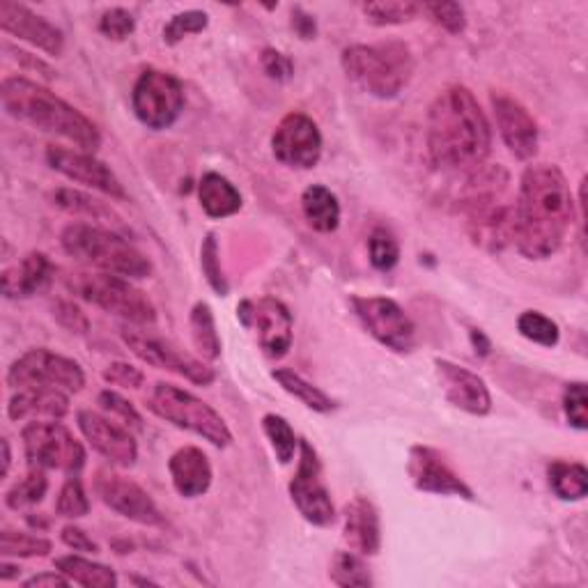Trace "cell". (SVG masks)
Listing matches in <instances>:
<instances>
[{
	"instance_id": "cell-1",
	"label": "cell",
	"mask_w": 588,
	"mask_h": 588,
	"mask_svg": "<svg viewBox=\"0 0 588 588\" xmlns=\"http://www.w3.org/2000/svg\"><path fill=\"white\" fill-rule=\"evenodd\" d=\"M575 198L563 171L534 164L522 173L513 208V241L526 260L552 258L571 233Z\"/></svg>"
},
{
	"instance_id": "cell-2",
	"label": "cell",
	"mask_w": 588,
	"mask_h": 588,
	"mask_svg": "<svg viewBox=\"0 0 588 588\" xmlns=\"http://www.w3.org/2000/svg\"><path fill=\"white\" fill-rule=\"evenodd\" d=\"M492 150V129L470 88L437 95L428 111V152L443 171L474 173Z\"/></svg>"
},
{
	"instance_id": "cell-3",
	"label": "cell",
	"mask_w": 588,
	"mask_h": 588,
	"mask_svg": "<svg viewBox=\"0 0 588 588\" xmlns=\"http://www.w3.org/2000/svg\"><path fill=\"white\" fill-rule=\"evenodd\" d=\"M0 101L14 120L72 140L84 152L95 154L101 146V136L90 120L76 111L65 99H60L49 88L35 84L24 76H10L0 84Z\"/></svg>"
},
{
	"instance_id": "cell-4",
	"label": "cell",
	"mask_w": 588,
	"mask_h": 588,
	"mask_svg": "<svg viewBox=\"0 0 588 588\" xmlns=\"http://www.w3.org/2000/svg\"><path fill=\"white\" fill-rule=\"evenodd\" d=\"M513 208L509 202V173L501 166L476 168L466 182L460 210L474 245L501 251L513 241Z\"/></svg>"
},
{
	"instance_id": "cell-5",
	"label": "cell",
	"mask_w": 588,
	"mask_h": 588,
	"mask_svg": "<svg viewBox=\"0 0 588 588\" xmlns=\"http://www.w3.org/2000/svg\"><path fill=\"white\" fill-rule=\"evenodd\" d=\"M342 70L356 88L377 99L398 97L414 74V55L398 39L377 45H354L342 51Z\"/></svg>"
},
{
	"instance_id": "cell-6",
	"label": "cell",
	"mask_w": 588,
	"mask_h": 588,
	"mask_svg": "<svg viewBox=\"0 0 588 588\" xmlns=\"http://www.w3.org/2000/svg\"><path fill=\"white\" fill-rule=\"evenodd\" d=\"M60 245L74 260L104 274L123 278H150L152 262L129 239L92 223H72L60 235Z\"/></svg>"
},
{
	"instance_id": "cell-7",
	"label": "cell",
	"mask_w": 588,
	"mask_h": 588,
	"mask_svg": "<svg viewBox=\"0 0 588 588\" xmlns=\"http://www.w3.org/2000/svg\"><path fill=\"white\" fill-rule=\"evenodd\" d=\"M67 288L92 306L123 317L136 327H150L157 322L154 303L129 278L104 272H76L67 276Z\"/></svg>"
},
{
	"instance_id": "cell-8",
	"label": "cell",
	"mask_w": 588,
	"mask_h": 588,
	"mask_svg": "<svg viewBox=\"0 0 588 588\" xmlns=\"http://www.w3.org/2000/svg\"><path fill=\"white\" fill-rule=\"evenodd\" d=\"M148 408L175 428L189 430L202 439H208L216 449H226L233 441V433L223 416L210 408L208 402H202L193 393L175 387V384L159 381L150 393Z\"/></svg>"
},
{
	"instance_id": "cell-9",
	"label": "cell",
	"mask_w": 588,
	"mask_h": 588,
	"mask_svg": "<svg viewBox=\"0 0 588 588\" xmlns=\"http://www.w3.org/2000/svg\"><path fill=\"white\" fill-rule=\"evenodd\" d=\"M24 453L30 466L37 470H55L70 476L78 474L86 466V449L63 423L53 421H30L22 430Z\"/></svg>"
},
{
	"instance_id": "cell-10",
	"label": "cell",
	"mask_w": 588,
	"mask_h": 588,
	"mask_svg": "<svg viewBox=\"0 0 588 588\" xmlns=\"http://www.w3.org/2000/svg\"><path fill=\"white\" fill-rule=\"evenodd\" d=\"M8 387L12 389H28V387H45V389H63L78 393L86 387V373L74 359L55 354L47 348L28 350L18 356L8 368Z\"/></svg>"
},
{
	"instance_id": "cell-11",
	"label": "cell",
	"mask_w": 588,
	"mask_h": 588,
	"mask_svg": "<svg viewBox=\"0 0 588 588\" xmlns=\"http://www.w3.org/2000/svg\"><path fill=\"white\" fill-rule=\"evenodd\" d=\"M132 107L140 125L154 132L168 129L185 111V88L168 72L146 70L134 86Z\"/></svg>"
},
{
	"instance_id": "cell-12",
	"label": "cell",
	"mask_w": 588,
	"mask_h": 588,
	"mask_svg": "<svg viewBox=\"0 0 588 588\" xmlns=\"http://www.w3.org/2000/svg\"><path fill=\"white\" fill-rule=\"evenodd\" d=\"M123 340L140 361L148 363V366L175 373L179 377H187L189 381L198 384V387H208V384H212L216 377L214 368H210L208 363H202L200 359L187 354L185 350H179L171 340H164L150 331L125 327Z\"/></svg>"
},
{
	"instance_id": "cell-13",
	"label": "cell",
	"mask_w": 588,
	"mask_h": 588,
	"mask_svg": "<svg viewBox=\"0 0 588 588\" xmlns=\"http://www.w3.org/2000/svg\"><path fill=\"white\" fill-rule=\"evenodd\" d=\"M290 497L306 522L315 526H329L336 520L331 495L322 480L320 458L306 439L299 441V466L290 480Z\"/></svg>"
},
{
	"instance_id": "cell-14",
	"label": "cell",
	"mask_w": 588,
	"mask_h": 588,
	"mask_svg": "<svg viewBox=\"0 0 588 588\" xmlns=\"http://www.w3.org/2000/svg\"><path fill=\"white\" fill-rule=\"evenodd\" d=\"M352 306L368 334L384 348L393 352H412L416 342V327L393 299L387 297H354Z\"/></svg>"
},
{
	"instance_id": "cell-15",
	"label": "cell",
	"mask_w": 588,
	"mask_h": 588,
	"mask_svg": "<svg viewBox=\"0 0 588 588\" xmlns=\"http://www.w3.org/2000/svg\"><path fill=\"white\" fill-rule=\"evenodd\" d=\"M237 313L245 327L258 331V342L267 356L280 359L288 354L295 324L286 303L274 297H262L258 301H241Z\"/></svg>"
},
{
	"instance_id": "cell-16",
	"label": "cell",
	"mask_w": 588,
	"mask_h": 588,
	"mask_svg": "<svg viewBox=\"0 0 588 588\" xmlns=\"http://www.w3.org/2000/svg\"><path fill=\"white\" fill-rule=\"evenodd\" d=\"M272 152L283 166L311 171L322 157V134L309 115L288 113L272 136Z\"/></svg>"
},
{
	"instance_id": "cell-17",
	"label": "cell",
	"mask_w": 588,
	"mask_h": 588,
	"mask_svg": "<svg viewBox=\"0 0 588 588\" xmlns=\"http://www.w3.org/2000/svg\"><path fill=\"white\" fill-rule=\"evenodd\" d=\"M95 492L101 501L109 505L111 511H115L117 515H123L132 522L146 524V526L164 524V517H161L152 497L143 488H140L138 483L120 476L111 470L97 472Z\"/></svg>"
},
{
	"instance_id": "cell-18",
	"label": "cell",
	"mask_w": 588,
	"mask_h": 588,
	"mask_svg": "<svg viewBox=\"0 0 588 588\" xmlns=\"http://www.w3.org/2000/svg\"><path fill=\"white\" fill-rule=\"evenodd\" d=\"M47 161L53 171L60 175H65L67 179L76 182V185L90 187L95 191L107 193L111 198H127V191L123 187V182L117 179V175L99 161L90 152H78V150H67V148H58L49 146L47 148Z\"/></svg>"
},
{
	"instance_id": "cell-19",
	"label": "cell",
	"mask_w": 588,
	"mask_h": 588,
	"mask_svg": "<svg viewBox=\"0 0 588 588\" xmlns=\"http://www.w3.org/2000/svg\"><path fill=\"white\" fill-rule=\"evenodd\" d=\"M490 99L499 134L511 154L520 161L534 159L538 152V125L534 115L517 99L503 92H492Z\"/></svg>"
},
{
	"instance_id": "cell-20",
	"label": "cell",
	"mask_w": 588,
	"mask_h": 588,
	"mask_svg": "<svg viewBox=\"0 0 588 588\" xmlns=\"http://www.w3.org/2000/svg\"><path fill=\"white\" fill-rule=\"evenodd\" d=\"M410 476L416 485V490L441 495V497H460L474 501V492L443 458L430 449V446H412L410 451Z\"/></svg>"
},
{
	"instance_id": "cell-21",
	"label": "cell",
	"mask_w": 588,
	"mask_h": 588,
	"mask_svg": "<svg viewBox=\"0 0 588 588\" xmlns=\"http://www.w3.org/2000/svg\"><path fill=\"white\" fill-rule=\"evenodd\" d=\"M0 28L8 35L24 39V42L42 49L49 55H63L65 35L58 26L47 22L45 16L35 14L26 5L12 3V0H0Z\"/></svg>"
},
{
	"instance_id": "cell-22",
	"label": "cell",
	"mask_w": 588,
	"mask_h": 588,
	"mask_svg": "<svg viewBox=\"0 0 588 588\" xmlns=\"http://www.w3.org/2000/svg\"><path fill=\"white\" fill-rule=\"evenodd\" d=\"M78 428L90 441L92 449L117 466H134L138 458L136 439L129 435V428H123L107 416H101L92 410L78 412Z\"/></svg>"
},
{
	"instance_id": "cell-23",
	"label": "cell",
	"mask_w": 588,
	"mask_h": 588,
	"mask_svg": "<svg viewBox=\"0 0 588 588\" xmlns=\"http://www.w3.org/2000/svg\"><path fill=\"white\" fill-rule=\"evenodd\" d=\"M435 366L443 387V396L453 408L474 416L490 414L492 396L488 391V384H485L476 373L446 359H435Z\"/></svg>"
},
{
	"instance_id": "cell-24",
	"label": "cell",
	"mask_w": 588,
	"mask_h": 588,
	"mask_svg": "<svg viewBox=\"0 0 588 588\" xmlns=\"http://www.w3.org/2000/svg\"><path fill=\"white\" fill-rule=\"evenodd\" d=\"M345 522V542L350 545V550L373 556L379 552L381 547V526H379V513L375 503L366 497H356L348 505H345L342 513Z\"/></svg>"
},
{
	"instance_id": "cell-25",
	"label": "cell",
	"mask_w": 588,
	"mask_h": 588,
	"mask_svg": "<svg viewBox=\"0 0 588 588\" xmlns=\"http://www.w3.org/2000/svg\"><path fill=\"white\" fill-rule=\"evenodd\" d=\"M55 276L53 262L45 253H28L14 267H8L0 276V286L8 299H28L45 292Z\"/></svg>"
},
{
	"instance_id": "cell-26",
	"label": "cell",
	"mask_w": 588,
	"mask_h": 588,
	"mask_svg": "<svg viewBox=\"0 0 588 588\" xmlns=\"http://www.w3.org/2000/svg\"><path fill=\"white\" fill-rule=\"evenodd\" d=\"M168 472L173 488L185 499L202 497L212 485V464L196 446H185V449L175 451L168 460Z\"/></svg>"
},
{
	"instance_id": "cell-27",
	"label": "cell",
	"mask_w": 588,
	"mask_h": 588,
	"mask_svg": "<svg viewBox=\"0 0 588 588\" xmlns=\"http://www.w3.org/2000/svg\"><path fill=\"white\" fill-rule=\"evenodd\" d=\"M67 414H70V398L63 389H45V387L18 389V393H14L8 404V416L14 423L37 416L58 421L65 418Z\"/></svg>"
},
{
	"instance_id": "cell-28",
	"label": "cell",
	"mask_w": 588,
	"mask_h": 588,
	"mask_svg": "<svg viewBox=\"0 0 588 588\" xmlns=\"http://www.w3.org/2000/svg\"><path fill=\"white\" fill-rule=\"evenodd\" d=\"M200 208L210 218H228L241 210V193L228 177L205 173L198 185Z\"/></svg>"
},
{
	"instance_id": "cell-29",
	"label": "cell",
	"mask_w": 588,
	"mask_h": 588,
	"mask_svg": "<svg viewBox=\"0 0 588 588\" xmlns=\"http://www.w3.org/2000/svg\"><path fill=\"white\" fill-rule=\"evenodd\" d=\"M301 212L317 233H334L340 223L338 198L322 185H311L301 193Z\"/></svg>"
},
{
	"instance_id": "cell-30",
	"label": "cell",
	"mask_w": 588,
	"mask_h": 588,
	"mask_svg": "<svg viewBox=\"0 0 588 588\" xmlns=\"http://www.w3.org/2000/svg\"><path fill=\"white\" fill-rule=\"evenodd\" d=\"M55 571L70 577L72 584H80L86 588H115L117 575L111 571L109 565L95 563L90 559H84L78 554H67L55 559Z\"/></svg>"
},
{
	"instance_id": "cell-31",
	"label": "cell",
	"mask_w": 588,
	"mask_h": 588,
	"mask_svg": "<svg viewBox=\"0 0 588 588\" xmlns=\"http://www.w3.org/2000/svg\"><path fill=\"white\" fill-rule=\"evenodd\" d=\"M189 329L196 352L205 361H216L221 356V338L216 331L214 313L210 303L198 301L189 315Z\"/></svg>"
},
{
	"instance_id": "cell-32",
	"label": "cell",
	"mask_w": 588,
	"mask_h": 588,
	"mask_svg": "<svg viewBox=\"0 0 588 588\" xmlns=\"http://www.w3.org/2000/svg\"><path fill=\"white\" fill-rule=\"evenodd\" d=\"M552 492L563 501H579L588 492V472L579 462H563L556 460L547 470Z\"/></svg>"
},
{
	"instance_id": "cell-33",
	"label": "cell",
	"mask_w": 588,
	"mask_h": 588,
	"mask_svg": "<svg viewBox=\"0 0 588 588\" xmlns=\"http://www.w3.org/2000/svg\"><path fill=\"white\" fill-rule=\"evenodd\" d=\"M272 377L280 384L283 391H288L290 396H295L297 400H301L313 412L327 414V412H331L336 408V402L327 393H324L317 387H313L311 381H306V379H303L301 375H297L290 368H276L272 373Z\"/></svg>"
},
{
	"instance_id": "cell-34",
	"label": "cell",
	"mask_w": 588,
	"mask_h": 588,
	"mask_svg": "<svg viewBox=\"0 0 588 588\" xmlns=\"http://www.w3.org/2000/svg\"><path fill=\"white\" fill-rule=\"evenodd\" d=\"M53 202L60 210H65L74 216H86L92 221H104V223H115V226H120V216L109 205H104V202L88 193H80L74 189H58L53 193Z\"/></svg>"
},
{
	"instance_id": "cell-35",
	"label": "cell",
	"mask_w": 588,
	"mask_h": 588,
	"mask_svg": "<svg viewBox=\"0 0 588 588\" xmlns=\"http://www.w3.org/2000/svg\"><path fill=\"white\" fill-rule=\"evenodd\" d=\"M329 579L340 588H368L373 577L356 552H336L329 565Z\"/></svg>"
},
{
	"instance_id": "cell-36",
	"label": "cell",
	"mask_w": 588,
	"mask_h": 588,
	"mask_svg": "<svg viewBox=\"0 0 588 588\" xmlns=\"http://www.w3.org/2000/svg\"><path fill=\"white\" fill-rule=\"evenodd\" d=\"M49 492V478L45 470H37V466H30V472L26 478L14 483L12 488L5 492V505L12 511H22L28 509V505H35L42 501Z\"/></svg>"
},
{
	"instance_id": "cell-37",
	"label": "cell",
	"mask_w": 588,
	"mask_h": 588,
	"mask_svg": "<svg viewBox=\"0 0 588 588\" xmlns=\"http://www.w3.org/2000/svg\"><path fill=\"white\" fill-rule=\"evenodd\" d=\"M262 430H265V435L272 443L276 460L280 464H290L295 460L297 446H299L292 425L278 414H267L265 418H262Z\"/></svg>"
},
{
	"instance_id": "cell-38",
	"label": "cell",
	"mask_w": 588,
	"mask_h": 588,
	"mask_svg": "<svg viewBox=\"0 0 588 588\" xmlns=\"http://www.w3.org/2000/svg\"><path fill=\"white\" fill-rule=\"evenodd\" d=\"M51 540L42 536H33L26 531L5 529L0 534V554L16 556V559H33V556H49Z\"/></svg>"
},
{
	"instance_id": "cell-39",
	"label": "cell",
	"mask_w": 588,
	"mask_h": 588,
	"mask_svg": "<svg viewBox=\"0 0 588 588\" xmlns=\"http://www.w3.org/2000/svg\"><path fill=\"white\" fill-rule=\"evenodd\" d=\"M363 14H366L373 26H400L408 24L412 18L421 14L418 3H402V0H387V3H366L363 5Z\"/></svg>"
},
{
	"instance_id": "cell-40",
	"label": "cell",
	"mask_w": 588,
	"mask_h": 588,
	"mask_svg": "<svg viewBox=\"0 0 588 588\" xmlns=\"http://www.w3.org/2000/svg\"><path fill=\"white\" fill-rule=\"evenodd\" d=\"M517 331L531 342L542 345V348H554L559 345V324L538 311H524L517 317Z\"/></svg>"
},
{
	"instance_id": "cell-41",
	"label": "cell",
	"mask_w": 588,
	"mask_h": 588,
	"mask_svg": "<svg viewBox=\"0 0 588 588\" xmlns=\"http://www.w3.org/2000/svg\"><path fill=\"white\" fill-rule=\"evenodd\" d=\"M368 253H371V265L377 272H391L400 262L398 239L387 228H375L371 233Z\"/></svg>"
},
{
	"instance_id": "cell-42",
	"label": "cell",
	"mask_w": 588,
	"mask_h": 588,
	"mask_svg": "<svg viewBox=\"0 0 588 588\" xmlns=\"http://www.w3.org/2000/svg\"><path fill=\"white\" fill-rule=\"evenodd\" d=\"M90 511V501H88V495L84 490V483H80V478L74 474L65 480L63 490H60L58 495V501H55V513L60 517H67V520H78L88 515Z\"/></svg>"
},
{
	"instance_id": "cell-43",
	"label": "cell",
	"mask_w": 588,
	"mask_h": 588,
	"mask_svg": "<svg viewBox=\"0 0 588 588\" xmlns=\"http://www.w3.org/2000/svg\"><path fill=\"white\" fill-rule=\"evenodd\" d=\"M208 26H210V16L205 12H200V10L179 12V14H175L171 18V22L166 24V28H164V42L168 47H175L185 37L198 35V33L205 30Z\"/></svg>"
},
{
	"instance_id": "cell-44",
	"label": "cell",
	"mask_w": 588,
	"mask_h": 588,
	"mask_svg": "<svg viewBox=\"0 0 588 588\" xmlns=\"http://www.w3.org/2000/svg\"><path fill=\"white\" fill-rule=\"evenodd\" d=\"M200 267H202V274H205L208 283L212 286V290L221 297L228 295V280L226 276H223V270H221V260H218V245H216V235L210 233L205 237V241H202L200 247Z\"/></svg>"
},
{
	"instance_id": "cell-45",
	"label": "cell",
	"mask_w": 588,
	"mask_h": 588,
	"mask_svg": "<svg viewBox=\"0 0 588 588\" xmlns=\"http://www.w3.org/2000/svg\"><path fill=\"white\" fill-rule=\"evenodd\" d=\"M563 412H565L567 423H571L575 430L588 428V398H586L584 381L567 384L563 391Z\"/></svg>"
},
{
	"instance_id": "cell-46",
	"label": "cell",
	"mask_w": 588,
	"mask_h": 588,
	"mask_svg": "<svg viewBox=\"0 0 588 588\" xmlns=\"http://www.w3.org/2000/svg\"><path fill=\"white\" fill-rule=\"evenodd\" d=\"M421 12L428 14L433 22L451 35H460L466 28V14L460 3H425Z\"/></svg>"
},
{
	"instance_id": "cell-47",
	"label": "cell",
	"mask_w": 588,
	"mask_h": 588,
	"mask_svg": "<svg viewBox=\"0 0 588 588\" xmlns=\"http://www.w3.org/2000/svg\"><path fill=\"white\" fill-rule=\"evenodd\" d=\"M134 28H136V18L125 8L107 10L99 18V33L109 39H115V42H123V39H127L134 33Z\"/></svg>"
},
{
	"instance_id": "cell-48",
	"label": "cell",
	"mask_w": 588,
	"mask_h": 588,
	"mask_svg": "<svg viewBox=\"0 0 588 588\" xmlns=\"http://www.w3.org/2000/svg\"><path fill=\"white\" fill-rule=\"evenodd\" d=\"M99 404L101 410H107L111 416L123 421L125 428H134V430H143V418L136 412L134 404L129 400H125L115 391H101L99 393Z\"/></svg>"
},
{
	"instance_id": "cell-49",
	"label": "cell",
	"mask_w": 588,
	"mask_h": 588,
	"mask_svg": "<svg viewBox=\"0 0 588 588\" xmlns=\"http://www.w3.org/2000/svg\"><path fill=\"white\" fill-rule=\"evenodd\" d=\"M53 317H55V322L60 324V327H65L70 334L84 336L90 329L88 315L80 311L74 301H65V299L55 301L53 303Z\"/></svg>"
},
{
	"instance_id": "cell-50",
	"label": "cell",
	"mask_w": 588,
	"mask_h": 588,
	"mask_svg": "<svg viewBox=\"0 0 588 588\" xmlns=\"http://www.w3.org/2000/svg\"><path fill=\"white\" fill-rule=\"evenodd\" d=\"M104 379L109 384H115V387H125V389H140L146 381V375L140 368L132 366V363L125 361H115L104 371Z\"/></svg>"
},
{
	"instance_id": "cell-51",
	"label": "cell",
	"mask_w": 588,
	"mask_h": 588,
	"mask_svg": "<svg viewBox=\"0 0 588 588\" xmlns=\"http://www.w3.org/2000/svg\"><path fill=\"white\" fill-rule=\"evenodd\" d=\"M260 63H262V70H265L267 76L274 78V80H290L292 74H295L292 60L286 53L276 51V49H265V51H262Z\"/></svg>"
},
{
	"instance_id": "cell-52",
	"label": "cell",
	"mask_w": 588,
	"mask_h": 588,
	"mask_svg": "<svg viewBox=\"0 0 588 588\" xmlns=\"http://www.w3.org/2000/svg\"><path fill=\"white\" fill-rule=\"evenodd\" d=\"M60 538H63V542L74 552H92V554L99 552L97 542L84 529H78V526H72V524L65 526V529L60 531Z\"/></svg>"
},
{
	"instance_id": "cell-53",
	"label": "cell",
	"mask_w": 588,
	"mask_h": 588,
	"mask_svg": "<svg viewBox=\"0 0 588 588\" xmlns=\"http://www.w3.org/2000/svg\"><path fill=\"white\" fill-rule=\"evenodd\" d=\"M292 30L301 37V39H315L317 35V26L315 18L311 14L303 12L301 8L292 10Z\"/></svg>"
},
{
	"instance_id": "cell-54",
	"label": "cell",
	"mask_w": 588,
	"mask_h": 588,
	"mask_svg": "<svg viewBox=\"0 0 588 588\" xmlns=\"http://www.w3.org/2000/svg\"><path fill=\"white\" fill-rule=\"evenodd\" d=\"M72 581H70V577H65L63 573H39V575H35V577H30V579H26L24 581V586L26 588H55V586H60V588H65V586H70Z\"/></svg>"
},
{
	"instance_id": "cell-55",
	"label": "cell",
	"mask_w": 588,
	"mask_h": 588,
	"mask_svg": "<svg viewBox=\"0 0 588 588\" xmlns=\"http://www.w3.org/2000/svg\"><path fill=\"white\" fill-rule=\"evenodd\" d=\"M472 342H474V348H476V354H478V352H480L483 356H488V354H490V348H492V345H490V340H488V338H485V334H483V331L474 329V331H472Z\"/></svg>"
},
{
	"instance_id": "cell-56",
	"label": "cell",
	"mask_w": 588,
	"mask_h": 588,
	"mask_svg": "<svg viewBox=\"0 0 588 588\" xmlns=\"http://www.w3.org/2000/svg\"><path fill=\"white\" fill-rule=\"evenodd\" d=\"M18 575H22V567H18V565L0 563V579H3V581H10V579H14Z\"/></svg>"
},
{
	"instance_id": "cell-57",
	"label": "cell",
	"mask_w": 588,
	"mask_h": 588,
	"mask_svg": "<svg viewBox=\"0 0 588 588\" xmlns=\"http://www.w3.org/2000/svg\"><path fill=\"white\" fill-rule=\"evenodd\" d=\"M3 478L10 474V464H12V453H10V441L3 439Z\"/></svg>"
}]
</instances>
